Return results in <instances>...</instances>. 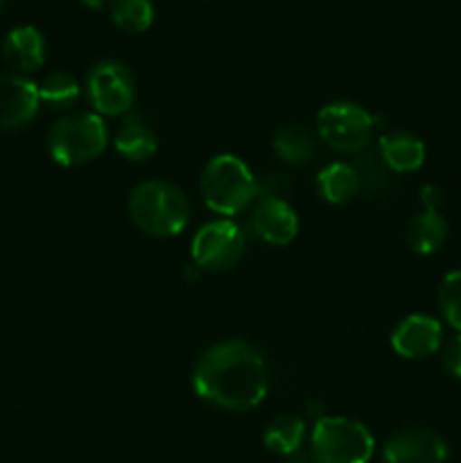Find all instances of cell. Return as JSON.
<instances>
[{
  "label": "cell",
  "instance_id": "obj_1",
  "mask_svg": "<svg viewBox=\"0 0 461 463\" xmlns=\"http://www.w3.org/2000/svg\"><path fill=\"white\" fill-rule=\"evenodd\" d=\"M193 387L202 401L220 410H253L269 392L267 364L260 353L242 339L220 342L197 360Z\"/></svg>",
  "mask_w": 461,
  "mask_h": 463
},
{
  "label": "cell",
  "instance_id": "obj_2",
  "mask_svg": "<svg viewBox=\"0 0 461 463\" xmlns=\"http://www.w3.org/2000/svg\"><path fill=\"white\" fill-rule=\"evenodd\" d=\"M131 222L152 238H172L188 226L190 203L170 181H145L129 197Z\"/></svg>",
  "mask_w": 461,
  "mask_h": 463
},
{
  "label": "cell",
  "instance_id": "obj_3",
  "mask_svg": "<svg viewBox=\"0 0 461 463\" xmlns=\"http://www.w3.org/2000/svg\"><path fill=\"white\" fill-rule=\"evenodd\" d=\"M202 197L212 213L238 215L258 197V181L242 158L220 154L203 167Z\"/></svg>",
  "mask_w": 461,
  "mask_h": 463
},
{
  "label": "cell",
  "instance_id": "obj_4",
  "mask_svg": "<svg viewBox=\"0 0 461 463\" xmlns=\"http://www.w3.org/2000/svg\"><path fill=\"white\" fill-rule=\"evenodd\" d=\"M108 134L95 113H71L48 134V152L59 165L75 167L93 161L107 149Z\"/></svg>",
  "mask_w": 461,
  "mask_h": 463
},
{
  "label": "cell",
  "instance_id": "obj_5",
  "mask_svg": "<svg viewBox=\"0 0 461 463\" xmlns=\"http://www.w3.org/2000/svg\"><path fill=\"white\" fill-rule=\"evenodd\" d=\"M310 446L316 463H369L375 450L369 428L343 416L316 420Z\"/></svg>",
  "mask_w": 461,
  "mask_h": 463
},
{
  "label": "cell",
  "instance_id": "obj_6",
  "mask_svg": "<svg viewBox=\"0 0 461 463\" xmlns=\"http://www.w3.org/2000/svg\"><path fill=\"white\" fill-rule=\"evenodd\" d=\"M316 129L328 147L355 154L362 152L373 138L375 118L353 102H333L319 111Z\"/></svg>",
  "mask_w": 461,
  "mask_h": 463
},
{
  "label": "cell",
  "instance_id": "obj_7",
  "mask_svg": "<svg viewBox=\"0 0 461 463\" xmlns=\"http://www.w3.org/2000/svg\"><path fill=\"white\" fill-rule=\"evenodd\" d=\"M247 247V235L233 220L202 226L193 240V262L203 271H226L238 265Z\"/></svg>",
  "mask_w": 461,
  "mask_h": 463
},
{
  "label": "cell",
  "instance_id": "obj_8",
  "mask_svg": "<svg viewBox=\"0 0 461 463\" xmlns=\"http://www.w3.org/2000/svg\"><path fill=\"white\" fill-rule=\"evenodd\" d=\"M86 90L95 111L102 116H122L134 107V77L118 61L95 63L86 77Z\"/></svg>",
  "mask_w": 461,
  "mask_h": 463
},
{
  "label": "cell",
  "instance_id": "obj_9",
  "mask_svg": "<svg viewBox=\"0 0 461 463\" xmlns=\"http://www.w3.org/2000/svg\"><path fill=\"white\" fill-rule=\"evenodd\" d=\"M39 86L18 72L0 75V129H21L39 113Z\"/></svg>",
  "mask_w": 461,
  "mask_h": 463
},
{
  "label": "cell",
  "instance_id": "obj_10",
  "mask_svg": "<svg viewBox=\"0 0 461 463\" xmlns=\"http://www.w3.org/2000/svg\"><path fill=\"white\" fill-rule=\"evenodd\" d=\"M382 457L384 463H446L447 443L429 430H400L389 439Z\"/></svg>",
  "mask_w": 461,
  "mask_h": 463
},
{
  "label": "cell",
  "instance_id": "obj_11",
  "mask_svg": "<svg viewBox=\"0 0 461 463\" xmlns=\"http://www.w3.org/2000/svg\"><path fill=\"white\" fill-rule=\"evenodd\" d=\"M443 346V328L434 317L409 315L391 333V348L407 360H423Z\"/></svg>",
  "mask_w": 461,
  "mask_h": 463
},
{
  "label": "cell",
  "instance_id": "obj_12",
  "mask_svg": "<svg viewBox=\"0 0 461 463\" xmlns=\"http://www.w3.org/2000/svg\"><path fill=\"white\" fill-rule=\"evenodd\" d=\"M251 229L262 242L285 247L298 233V217L294 208L280 197H260L253 208Z\"/></svg>",
  "mask_w": 461,
  "mask_h": 463
},
{
  "label": "cell",
  "instance_id": "obj_13",
  "mask_svg": "<svg viewBox=\"0 0 461 463\" xmlns=\"http://www.w3.org/2000/svg\"><path fill=\"white\" fill-rule=\"evenodd\" d=\"M3 57L18 75L39 71L45 63L43 34L32 25L14 27L3 41Z\"/></svg>",
  "mask_w": 461,
  "mask_h": 463
},
{
  "label": "cell",
  "instance_id": "obj_14",
  "mask_svg": "<svg viewBox=\"0 0 461 463\" xmlns=\"http://www.w3.org/2000/svg\"><path fill=\"white\" fill-rule=\"evenodd\" d=\"M378 154L391 172H414L425 163V145L409 131H389L380 136Z\"/></svg>",
  "mask_w": 461,
  "mask_h": 463
},
{
  "label": "cell",
  "instance_id": "obj_15",
  "mask_svg": "<svg viewBox=\"0 0 461 463\" xmlns=\"http://www.w3.org/2000/svg\"><path fill=\"white\" fill-rule=\"evenodd\" d=\"M447 222L438 211H423L420 215L411 217L405 229L407 247L419 256H432L446 244Z\"/></svg>",
  "mask_w": 461,
  "mask_h": 463
},
{
  "label": "cell",
  "instance_id": "obj_16",
  "mask_svg": "<svg viewBox=\"0 0 461 463\" xmlns=\"http://www.w3.org/2000/svg\"><path fill=\"white\" fill-rule=\"evenodd\" d=\"M316 193L324 202L334 203V206L353 202L360 193L357 170L346 163H330L316 175Z\"/></svg>",
  "mask_w": 461,
  "mask_h": 463
},
{
  "label": "cell",
  "instance_id": "obj_17",
  "mask_svg": "<svg viewBox=\"0 0 461 463\" xmlns=\"http://www.w3.org/2000/svg\"><path fill=\"white\" fill-rule=\"evenodd\" d=\"M113 145H116L118 154H122L127 161L134 163L147 161L158 149L156 136L140 118H127L125 125L118 129Z\"/></svg>",
  "mask_w": 461,
  "mask_h": 463
},
{
  "label": "cell",
  "instance_id": "obj_18",
  "mask_svg": "<svg viewBox=\"0 0 461 463\" xmlns=\"http://www.w3.org/2000/svg\"><path fill=\"white\" fill-rule=\"evenodd\" d=\"M274 149L289 165H306L315 158L316 143L315 136L301 125H287L276 134Z\"/></svg>",
  "mask_w": 461,
  "mask_h": 463
},
{
  "label": "cell",
  "instance_id": "obj_19",
  "mask_svg": "<svg viewBox=\"0 0 461 463\" xmlns=\"http://www.w3.org/2000/svg\"><path fill=\"white\" fill-rule=\"evenodd\" d=\"M306 439V420L294 414L278 416L265 430V446L276 455H294L301 450Z\"/></svg>",
  "mask_w": 461,
  "mask_h": 463
},
{
  "label": "cell",
  "instance_id": "obj_20",
  "mask_svg": "<svg viewBox=\"0 0 461 463\" xmlns=\"http://www.w3.org/2000/svg\"><path fill=\"white\" fill-rule=\"evenodd\" d=\"M39 86V99L52 111H66L80 99V84L68 72H50Z\"/></svg>",
  "mask_w": 461,
  "mask_h": 463
},
{
  "label": "cell",
  "instance_id": "obj_21",
  "mask_svg": "<svg viewBox=\"0 0 461 463\" xmlns=\"http://www.w3.org/2000/svg\"><path fill=\"white\" fill-rule=\"evenodd\" d=\"M108 9L113 23L131 34L149 30L154 21L152 0H108Z\"/></svg>",
  "mask_w": 461,
  "mask_h": 463
},
{
  "label": "cell",
  "instance_id": "obj_22",
  "mask_svg": "<svg viewBox=\"0 0 461 463\" xmlns=\"http://www.w3.org/2000/svg\"><path fill=\"white\" fill-rule=\"evenodd\" d=\"M438 307H441L443 321L461 333V269L443 276L441 288H438Z\"/></svg>",
  "mask_w": 461,
  "mask_h": 463
},
{
  "label": "cell",
  "instance_id": "obj_23",
  "mask_svg": "<svg viewBox=\"0 0 461 463\" xmlns=\"http://www.w3.org/2000/svg\"><path fill=\"white\" fill-rule=\"evenodd\" d=\"M387 172L391 170L384 165L380 154L378 156H364L360 163V170H357V176H360V190H364L366 194L380 193V190L387 185Z\"/></svg>",
  "mask_w": 461,
  "mask_h": 463
},
{
  "label": "cell",
  "instance_id": "obj_24",
  "mask_svg": "<svg viewBox=\"0 0 461 463\" xmlns=\"http://www.w3.org/2000/svg\"><path fill=\"white\" fill-rule=\"evenodd\" d=\"M441 364L452 378L461 380V333H456L441 346Z\"/></svg>",
  "mask_w": 461,
  "mask_h": 463
},
{
  "label": "cell",
  "instance_id": "obj_25",
  "mask_svg": "<svg viewBox=\"0 0 461 463\" xmlns=\"http://www.w3.org/2000/svg\"><path fill=\"white\" fill-rule=\"evenodd\" d=\"M420 203H423L425 211H438L443 203V190L434 184L423 185V190H420Z\"/></svg>",
  "mask_w": 461,
  "mask_h": 463
},
{
  "label": "cell",
  "instance_id": "obj_26",
  "mask_svg": "<svg viewBox=\"0 0 461 463\" xmlns=\"http://www.w3.org/2000/svg\"><path fill=\"white\" fill-rule=\"evenodd\" d=\"M81 3H84L86 7H90V9H102L104 5L108 3V0H81Z\"/></svg>",
  "mask_w": 461,
  "mask_h": 463
},
{
  "label": "cell",
  "instance_id": "obj_27",
  "mask_svg": "<svg viewBox=\"0 0 461 463\" xmlns=\"http://www.w3.org/2000/svg\"><path fill=\"white\" fill-rule=\"evenodd\" d=\"M0 7H3V0H0Z\"/></svg>",
  "mask_w": 461,
  "mask_h": 463
}]
</instances>
